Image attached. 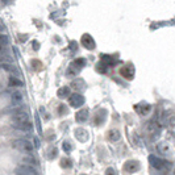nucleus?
<instances>
[{
    "mask_svg": "<svg viewBox=\"0 0 175 175\" xmlns=\"http://www.w3.org/2000/svg\"><path fill=\"white\" fill-rule=\"evenodd\" d=\"M34 118H36V124H37V130L39 132V134H41L42 129H41V121H39V116H38V113H36V115H34Z\"/></svg>",
    "mask_w": 175,
    "mask_h": 175,
    "instance_id": "obj_22",
    "label": "nucleus"
},
{
    "mask_svg": "<svg viewBox=\"0 0 175 175\" xmlns=\"http://www.w3.org/2000/svg\"><path fill=\"white\" fill-rule=\"evenodd\" d=\"M83 175H86V174H83Z\"/></svg>",
    "mask_w": 175,
    "mask_h": 175,
    "instance_id": "obj_27",
    "label": "nucleus"
},
{
    "mask_svg": "<svg viewBox=\"0 0 175 175\" xmlns=\"http://www.w3.org/2000/svg\"><path fill=\"white\" fill-rule=\"evenodd\" d=\"M61 166L63 169H69V167L73 166V162H71L69 158H62V160H61Z\"/></svg>",
    "mask_w": 175,
    "mask_h": 175,
    "instance_id": "obj_18",
    "label": "nucleus"
},
{
    "mask_svg": "<svg viewBox=\"0 0 175 175\" xmlns=\"http://www.w3.org/2000/svg\"><path fill=\"white\" fill-rule=\"evenodd\" d=\"M146 132H148V134L150 136L152 140H156V138H158L161 134V125L158 124L156 120L150 121L148 124V126H146Z\"/></svg>",
    "mask_w": 175,
    "mask_h": 175,
    "instance_id": "obj_3",
    "label": "nucleus"
},
{
    "mask_svg": "<svg viewBox=\"0 0 175 175\" xmlns=\"http://www.w3.org/2000/svg\"><path fill=\"white\" fill-rule=\"evenodd\" d=\"M84 66H86V59L84 58H77L73 63H71V66L69 69V74H78Z\"/></svg>",
    "mask_w": 175,
    "mask_h": 175,
    "instance_id": "obj_4",
    "label": "nucleus"
},
{
    "mask_svg": "<svg viewBox=\"0 0 175 175\" xmlns=\"http://www.w3.org/2000/svg\"><path fill=\"white\" fill-rule=\"evenodd\" d=\"M84 96L81 94H73L69 96V103L71 107H74V108H79V107H82L84 104Z\"/></svg>",
    "mask_w": 175,
    "mask_h": 175,
    "instance_id": "obj_5",
    "label": "nucleus"
},
{
    "mask_svg": "<svg viewBox=\"0 0 175 175\" xmlns=\"http://www.w3.org/2000/svg\"><path fill=\"white\" fill-rule=\"evenodd\" d=\"M70 94V88L69 87H62V88L58 90V96L59 98H67Z\"/></svg>",
    "mask_w": 175,
    "mask_h": 175,
    "instance_id": "obj_17",
    "label": "nucleus"
},
{
    "mask_svg": "<svg viewBox=\"0 0 175 175\" xmlns=\"http://www.w3.org/2000/svg\"><path fill=\"white\" fill-rule=\"evenodd\" d=\"M55 157H57V148H53L51 152H49V158L53 160V158H55Z\"/></svg>",
    "mask_w": 175,
    "mask_h": 175,
    "instance_id": "obj_23",
    "label": "nucleus"
},
{
    "mask_svg": "<svg viewBox=\"0 0 175 175\" xmlns=\"http://www.w3.org/2000/svg\"><path fill=\"white\" fill-rule=\"evenodd\" d=\"M24 161H25L26 163H28V166H32V165H37V161H36L33 157H29V156L24 158Z\"/></svg>",
    "mask_w": 175,
    "mask_h": 175,
    "instance_id": "obj_21",
    "label": "nucleus"
},
{
    "mask_svg": "<svg viewBox=\"0 0 175 175\" xmlns=\"http://www.w3.org/2000/svg\"><path fill=\"white\" fill-rule=\"evenodd\" d=\"M82 45L87 47V49H94L95 47V42H94V38L91 37L90 34H84L82 37Z\"/></svg>",
    "mask_w": 175,
    "mask_h": 175,
    "instance_id": "obj_10",
    "label": "nucleus"
},
{
    "mask_svg": "<svg viewBox=\"0 0 175 175\" xmlns=\"http://www.w3.org/2000/svg\"><path fill=\"white\" fill-rule=\"evenodd\" d=\"M90 112H88V109L87 108H83V109H81L79 112L77 113V116H75V120H77L78 122H86L87 120H88V115Z\"/></svg>",
    "mask_w": 175,
    "mask_h": 175,
    "instance_id": "obj_9",
    "label": "nucleus"
},
{
    "mask_svg": "<svg viewBox=\"0 0 175 175\" xmlns=\"http://www.w3.org/2000/svg\"><path fill=\"white\" fill-rule=\"evenodd\" d=\"M75 136H77L78 140L82 141V142H86L87 140H88V133H87L84 129H82V128L75 130Z\"/></svg>",
    "mask_w": 175,
    "mask_h": 175,
    "instance_id": "obj_13",
    "label": "nucleus"
},
{
    "mask_svg": "<svg viewBox=\"0 0 175 175\" xmlns=\"http://www.w3.org/2000/svg\"><path fill=\"white\" fill-rule=\"evenodd\" d=\"M149 162H150V165H152V167H154L156 170H162V169H165L166 165H167V162L165 160H161V158L153 156V154L149 156Z\"/></svg>",
    "mask_w": 175,
    "mask_h": 175,
    "instance_id": "obj_7",
    "label": "nucleus"
},
{
    "mask_svg": "<svg viewBox=\"0 0 175 175\" xmlns=\"http://www.w3.org/2000/svg\"><path fill=\"white\" fill-rule=\"evenodd\" d=\"M124 169H125V171H128V173L138 171V170H140V162H137V161H128L124 165Z\"/></svg>",
    "mask_w": 175,
    "mask_h": 175,
    "instance_id": "obj_8",
    "label": "nucleus"
},
{
    "mask_svg": "<svg viewBox=\"0 0 175 175\" xmlns=\"http://www.w3.org/2000/svg\"><path fill=\"white\" fill-rule=\"evenodd\" d=\"M11 99L15 105H20L22 103V94L19 92V91H13V92L11 94Z\"/></svg>",
    "mask_w": 175,
    "mask_h": 175,
    "instance_id": "obj_12",
    "label": "nucleus"
},
{
    "mask_svg": "<svg viewBox=\"0 0 175 175\" xmlns=\"http://www.w3.org/2000/svg\"><path fill=\"white\" fill-rule=\"evenodd\" d=\"M59 113H61V112H66V108H65V107H63V105H61V107H59Z\"/></svg>",
    "mask_w": 175,
    "mask_h": 175,
    "instance_id": "obj_25",
    "label": "nucleus"
},
{
    "mask_svg": "<svg viewBox=\"0 0 175 175\" xmlns=\"http://www.w3.org/2000/svg\"><path fill=\"white\" fill-rule=\"evenodd\" d=\"M71 87L77 91H82L86 88V84H84V81L83 79H75V81L71 83Z\"/></svg>",
    "mask_w": 175,
    "mask_h": 175,
    "instance_id": "obj_14",
    "label": "nucleus"
},
{
    "mask_svg": "<svg viewBox=\"0 0 175 175\" xmlns=\"http://www.w3.org/2000/svg\"><path fill=\"white\" fill-rule=\"evenodd\" d=\"M105 175H116V173H115V170L112 167H109V169H107Z\"/></svg>",
    "mask_w": 175,
    "mask_h": 175,
    "instance_id": "obj_24",
    "label": "nucleus"
},
{
    "mask_svg": "<svg viewBox=\"0 0 175 175\" xmlns=\"http://www.w3.org/2000/svg\"><path fill=\"white\" fill-rule=\"evenodd\" d=\"M62 148H63V150H65L66 153H70L71 150H73V144L71 142H69V141H65L62 144Z\"/></svg>",
    "mask_w": 175,
    "mask_h": 175,
    "instance_id": "obj_19",
    "label": "nucleus"
},
{
    "mask_svg": "<svg viewBox=\"0 0 175 175\" xmlns=\"http://www.w3.org/2000/svg\"><path fill=\"white\" fill-rule=\"evenodd\" d=\"M16 175H39V174L37 173V170H36L33 166L22 165L16 169Z\"/></svg>",
    "mask_w": 175,
    "mask_h": 175,
    "instance_id": "obj_6",
    "label": "nucleus"
},
{
    "mask_svg": "<svg viewBox=\"0 0 175 175\" xmlns=\"http://www.w3.org/2000/svg\"><path fill=\"white\" fill-rule=\"evenodd\" d=\"M12 125H13V128L22 130V132H32V129H33V124L30 122L29 115L24 111H19L17 113L13 115Z\"/></svg>",
    "mask_w": 175,
    "mask_h": 175,
    "instance_id": "obj_1",
    "label": "nucleus"
},
{
    "mask_svg": "<svg viewBox=\"0 0 175 175\" xmlns=\"http://www.w3.org/2000/svg\"><path fill=\"white\" fill-rule=\"evenodd\" d=\"M12 146L16 149V150H20L22 153H32L34 149V146L32 142L26 141V140H13L12 141Z\"/></svg>",
    "mask_w": 175,
    "mask_h": 175,
    "instance_id": "obj_2",
    "label": "nucleus"
},
{
    "mask_svg": "<svg viewBox=\"0 0 175 175\" xmlns=\"http://www.w3.org/2000/svg\"><path fill=\"white\" fill-rule=\"evenodd\" d=\"M34 142H36V148H39V141H38V138H34Z\"/></svg>",
    "mask_w": 175,
    "mask_h": 175,
    "instance_id": "obj_26",
    "label": "nucleus"
},
{
    "mask_svg": "<svg viewBox=\"0 0 175 175\" xmlns=\"http://www.w3.org/2000/svg\"><path fill=\"white\" fill-rule=\"evenodd\" d=\"M108 138H109V141H117L118 138H120V132L118 130H111V132L108 133Z\"/></svg>",
    "mask_w": 175,
    "mask_h": 175,
    "instance_id": "obj_16",
    "label": "nucleus"
},
{
    "mask_svg": "<svg viewBox=\"0 0 175 175\" xmlns=\"http://www.w3.org/2000/svg\"><path fill=\"white\" fill-rule=\"evenodd\" d=\"M2 67H3L4 70H7L8 73H11L13 78H19V75H20V69H17L16 66H13V65H3Z\"/></svg>",
    "mask_w": 175,
    "mask_h": 175,
    "instance_id": "obj_11",
    "label": "nucleus"
},
{
    "mask_svg": "<svg viewBox=\"0 0 175 175\" xmlns=\"http://www.w3.org/2000/svg\"><path fill=\"white\" fill-rule=\"evenodd\" d=\"M170 150H171V148H170L169 144H166V142H162V144L158 145V152H160L162 156H166V154H169Z\"/></svg>",
    "mask_w": 175,
    "mask_h": 175,
    "instance_id": "obj_15",
    "label": "nucleus"
},
{
    "mask_svg": "<svg viewBox=\"0 0 175 175\" xmlns=\"http://www.w3.org/2000/svg\"><path fill=\"white\" fill-rule=\"evenodd\" d=\"M9 82H11V86H16V87L22 86V82L20 81L19 78H13V77H11V78H9Z\"/></svg>",
    "mask_w": 175,
    "mask_h": 175,
    "instance_id": "obj_20",
    "label": "nucleus"
}]
</instances>
